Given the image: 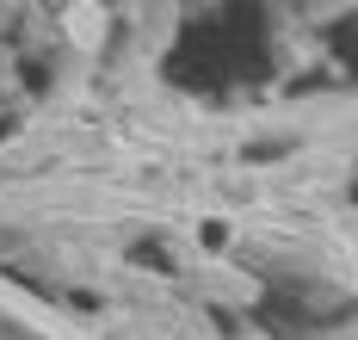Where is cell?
<instances>
[{
    "label": "cell",
    "instance_id": "1",
    "mask_svg": "<svg viewBox=\"0 0 358 340\" xmlns=\"http://www.w3.org/2000/svg\"><path fill=\"white\" fill-rule=\"evenodd\" d=\"M69 31H74L80 43H99V38H106V19H99L93 6H80V13H69Z\"/></svg>",
    "mask_w": 358,
    "mask_h": 340
}]
</instances>
